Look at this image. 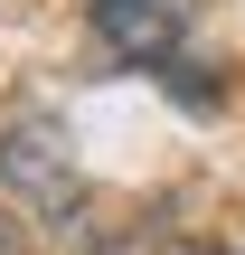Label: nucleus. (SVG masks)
Here are the masks:
<instances>
[{
	"mask_svg": "<svg viewBox=\"0 0 245 255\" xmlns=\"http://www.w3.org/2000/svg\"><path fill=\"white\" fill-rule=\"evenodd\" d=\"M85 9H94L104 57H123V66H161L198 28V0H85Z\"/></svg>",
	"mask_w": 245,
	"mask_h": 255,
	"instance_id": "nucleus-2",
	"label": "nucleus"
},
{
	"mask_svg": "<svg viewBox=\"0 0 245 255\" xmlns=\"http://www.w3.org/2000/svg\"><path fill=\"white\" fill-rule=\"evenodd\" d=\"M0 189H19L28 208H76V151L57 132V114H9L0 123Z\"/></svg>",
	"mask_w": 245,
	"mask_h": 255,
	"instance_id": "nucleus-1",
	"label": "nucleus"
}]
</instances>
